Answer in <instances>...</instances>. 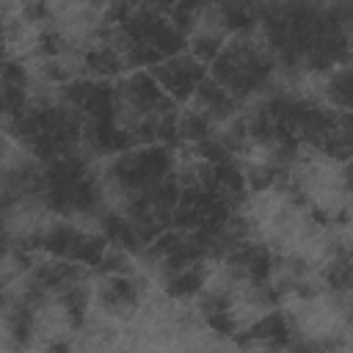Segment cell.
Instances as JSON below:
<instances>
[{
	"label": "cell",
	"instance_id": "52a82bcc",
	"mask_svg": "<svg viewBox=\"0 0 353 353\" xmlns=\"http://www.w3.org/2000/svg\"><path fill=\"white\" fill-rule=\"evenodd\" d=\"M221 47H223L221 36H215V33H199V36H193V41H190V55H193L196 61H201V63H210V61L221 52Z\"/></svg>",
	"mask_w": 353,
	"mask_h": 353
},
{
	"label": "cell",
	"instance_id": "8fae6325",
	"mask_svg": "<svg viewBox=\"0 0 353 353\" xmlns=\"http://www.w3.org/2000/svg\"><path fill=\"white\" fill-rule=\"evenodd\" d=\"M25 17H28L30 22H44V19H47V3H44V0H28Z\"/></svg>",
	"mask_w": 353,
	"mask_h": 353
},
{
	"label": "cell",
	"instance_id": "8992f818",
	"mask_svg": "<svg viewBox=\"0 0 353 353\" xmlns=\"http://www.w3.org/2000/svg\"><path fill=\"white\" fill-rule=\"evenodd\" d=\"M121 55L116 52V50H110V47H97V50H91L88 55H85V66L91 69V74L97 77V80H105V77H110V74H116L119 69H121Z\"/></svg>",
	"mask_w": 353,
	"mask_h": 353
},
{
	"label": "cell",
	"instance_id": "3957f363",
	"mask_svg": "<svg viewBox=\"0 0 353 353\" xmlns=\"http://www.w3.org/2000/svg\"><path fill=\"white\" fill-rule=\"evenodd\" d=\"M80 240H83V232H77L69 223H58V226H52L41 234V248L47 254H52L55 259H72L74 262Z\"/></svg>",
	"mask_w": 353,
	"mask_h": 353
},
{
	"label": "cell",
	"instance_id": "9c48e42d",
	"mask_svg": "<svg viewBox=\"0 0 353 353\" xmlns=\"http://www.w3.org/2000/svg\"><path fill=\"white\" fill-rule=\"evenodd\" d=\"M350 85V77H347V69L345 72H339L336 77H331V83H328V97H331V102L339 108V110H345L347 108V88Z\"/></svg>",
	"mask_w": 353,
	"mask_h": 353
},
{
	"label": "cell",
	"instance_id": "6da1fadb",
	"mask_svg": "<svg viewBox=\"0 0 353 353\" xmlns=\"http://www.w3.org/2000/svg\"><path fill=\"white\" fill-rule=\"evenodd\" d=\"M149 72H152V77L160 83L163 94H165L168 99H174V102L190 99L193 91H196V85H199V80L207 74L204 63L196 61L193 55H185V52L171 55V58H163L160 63L149 66Z\"/></svg>",
	"mask_w": 353,
	"mask_h": 353
},
{
	"label": "cell",
	"instance_id": "7c38bea8",
	"mask_svg": "<svg viewBox=\"0 0 353 353\" xmlns=\"http://www.w3.org/2000/svg\"><path fill=\"white\" fill-rule=\"evenodd\" d=\"M0 33H3V11H0Z\"/></svg>",
	"mask_w": 353,
	"mask_h": 353
},
{
	"label": "cell",
	"instance_id": "7a4b0ae2",
	"mask_svg": "<svg viewBox=\"0 0 353 353\" xmlns=\"http://www.w3.org/2000/svg\"><path fill=\"white\" fill-rule=\"evenodd\" d=\"M245 345H262V347H290V323L281 312H268L245 336H240Z\"/></svg>",
	"mask_w": 353,
	"mask_h": 353
},
{
	"label": "cell",
	"instance_id": "ba28073f",
	"mask_svg": "<svg viewBox=\"0 0 353 353\" xmlns=\"http://www.w3.org/2000/svg\"><path fill=\"white\" fill-rule=\"evenodd\" d=\"M204 323H207L212 331L223 334V336H232V334L237 331V323H234V317H232V309H212V312H204Z\"/></svg>",
	"mask_w": 353,
	"mask_h": 353
},
{
	"label": "cell",
	"instance_id": "5b68a950",
	"mask_svg": "<svg viewBox=\"0 0 353 353\" xmlns=\"http://www.w3.org/2000/svg\"><path fill=\"white\" fill-rule=\"evenodd\" d=\"M204 287V270H201V262L196 265H188V268H176L168 273L165 279V292L171 298H193L199 295Z\"/></svg>",
	"mask_w": 353,
	"mask_h": 353
},
{
	"label": "cell",
	"instance_id": "277c9868",
	"mask_svg": "<svg viewBox=\"0 0 353 353\" xmlns=\"http://www.w3.org/2000/svg\"><path fill=\"white\" fill-rule=\"evenodd\" d=\"M102 303L113 312L119 309H135L138 303V287L127 273H110V279L102 287Z\"/></svg>",
	"mask_w": 353,
	"mask_h": 353
},
{
	"label": "cell",
	"instance_id": "30bf717a",
	"mask_svg": "<svg viewBox=\"0 0 353 353\" xmlns=\"http://www.w3.org/2000/svg\"><path fill=\"white\" fill-rule=\"evenodd\" d=\"M44 58H55L58 52H61V36L55 33V30H44L41 36H39V47H36Z\"/></svg>",
	"mask_w": 353,
	"mask_h": 353
}]
</instances>
